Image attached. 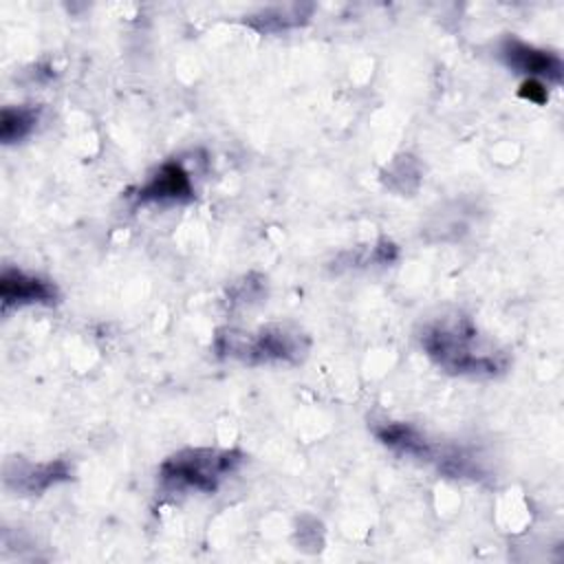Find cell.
Wrapping results in <instances>:
<instances>
[{"label":"cell","mask_w":564,"mask_h":564,"mask_svg":"<svg viewBox=\"0 0 564 564\" xmlns=\"http://www.w3.org/2000/svg\"><path fill=\"white\" fill-rule=\"evenodd\" d=\"M194 194L189 174L181 163H163L156 174L139 189V200H189Z\"/></svg>","instance_id":"cell-6"},{"label":"cell","mask_w":564,"mask_h":564,"mask_svg":"<svg viewBox=\"0 0 564 564\" xmlns=\"http://www.w3.org/2000/svg\"><path fill=\"white\" fill-rule=\"evenodd\" d=\"M37 121V112L33 108L26 106H18V108H4L0 115V139L4 143H13L24 139Z\"/></svg>","instance_id":"cell-8"},{"label":"cell","mask_w":564,"mask_h":564,"mask_svg":"<svg viewBox=\"0 0 564 564\" xmlns=\"http://www.w3.org/2000/svg\"><path fill=\"white\" fill-rule=\"evenodd\" d=\"M524 88H531V90H522V93H520L522 97H529L531 101H538V104H542V101L546 99V90H544V86H542L538 79L524 82Z\"/></svg>","instance_id":"cell-9"},{"label":"cell","mask_w":564,"mask_h":564,"mask_svg":"<svg viewBox=\"0 0 564 564\" xmlns=\"http://www.w3.org/2000/svg\"><path fill=\"white\" fill-rule=\"evenodd\" d=\"M68 478V467L64 463H44V465H29L26 469H18L15 476L7 474V482L15 485V489H24L29 494L42 491L51 485H55L57 480Z\"/></svg>","instance_id":"cell-7"},{"label":"cell","mask_w":564,"mask_h":564,"mask_svg":"<svg viewBox=\"0 0 564 564\" xmlns=\"http://www.w3.org/2000/svg\"><path fill=\"white\" fill-rule=\"evenodd\" d=\"M421 346L436 366L454 375L494 377L509 364L507 352L458 313L427 322L421 330Z\"/></svg>","instance_id":"cell-1"},{"label":"cell","mask_w":564,"mask_h":564,"mask_svg":"<svg viewBox=\"0 0 564 564\" xmlns=\"http://www.w3.org/2000/svg\"><path fill=\"white\" fill-rule=\"evenodd\" d=\"M500 55L507 62V66L529 75V79H535V77H546L553 82L562 79V62L555 53L535 48L516 37H507L500 46Z\"/></svg>","instance_id":"cell-4"},{"label":"cell","mask_w":564,"mask_h":564,"mask_svg":"<svg viewBox=\"0 0 564 564\" xmlns=\"http://www.w3.org/2000/svg\"><path fill=\"white\" fill-rule=\"evenodd\" d=\"M57 297V289L20 269H4L0 275V300L2 306H24V304H51Z\"/></svg>","instance_id":"cell-5"},{"label":"cell","mask_w":564,"mask_h":564,"mask_svg":"<svg viewBox=\"0 0 564 564\" xmlns=\"http://www.w3.org/2000/svg\"><path fill=\"white\" fill-rule=\"evenodd\" d=\"M240 454L229 449H183L170 456L161 469V485L170 491H203L212 494L238 467Z\"/></svg>","instance_id":"cell-2"},{"label":"cell","mask_w":564,"mask_h":564,"mask_svg":"<svg viewBox=\"0 0 564 564\" xmlns=\"http://www.w3.org/2000/svg\"><path fill=\"white\" fill-rule=\"evenodd\" d=\"M216 348L220 355H229L245 364L297 361L306 352L308 339L297 328L275 324L264 326L258 333L227 330L218 335Z\"/></svg>","instance_id":"cell-3"}]
</instances>
